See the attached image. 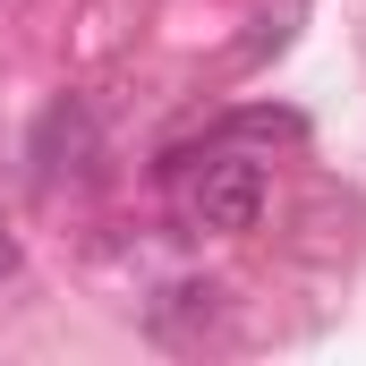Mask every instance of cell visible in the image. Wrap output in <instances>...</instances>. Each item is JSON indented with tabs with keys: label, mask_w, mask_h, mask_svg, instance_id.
<instances>
[{
	"label": "cell",
	"mask_w": 366,
	"mask_h": 366,
	"mask_svg": "<svg viewBox=\"0 0 366 366\" xmlns=\"http://www.w3.org/2000/svg\"><path fill=\"white\" fill-rule=\"evenodd\" d=\"M171 204H179L187 230L239 239V230H256V222H264V171L213 137L204 154H171Z\"/></svg>",
	"instance_id": "6da1fadb"
},
{
	"label": "cell",
	"mask_w": 366,
	"mask_h": 366,
	"mask_svg": "<svg viewBox=\"0 0 366 366\" xmlns=\"http://www.w3.org/2000/svg\"><path fill=\"white\" fill-rule=\"evenodd\" d=\"M17 273V239H9V230H0V281Z\"/></svg>",
	"instance_id": "7a4b0ae2"
}]
</instances>
